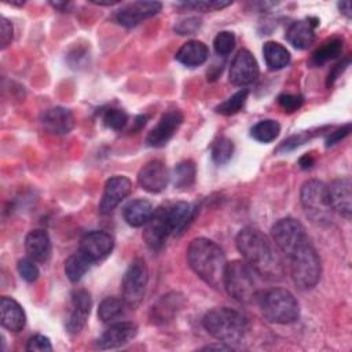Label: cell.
Returning a JSON list of instances; mask_svg holds the SVG:
<instances>
[{"label":"cell","instance_id":"6da1fadb","mask_svg":"<svg viewBox=\"0 0 352 352\" xmlns=\"http://www.w3.org/2000/svg\"><path fill=\"white\" fill-rule=\"evenodd\" d=\"M236 249L250 268L267 279H280L283 265L268 238L257 228H242L235 239Z\"/></svg>","mask_w":352,"mask_h":352},{"label":"cell","instance_id":"7a4b0ae2","mask_svg":"<svg viewBox=\"0 0 352 352\" xmlns=\"http://www.w3.org/2000/svg\"><path fill=\"white\" fill-rule=\"evenodd\" d=\"M190 268L209 286L223 287V276L227 265L226 256L219 245L206 238H195L187 249Z\"/></svg>","mask_w":352,"mask_h":352},{"label":"cell","instance_id":"3957f363","mask_svg":"<svg viewBox=\"0 0 352 352\" xmlns=\"http://www.w3.org/2000/svg\"><path fill=\"white\" fill-rule=\"evenodd\" d=\"M202 324L212 337L224 344L239 342L248 331L246 318L227 307L208 311L202 319Z\"/></svg>","mask_w":352,"mask_h":352},{"label":"cell","instance_id":"277c9868","mask_svg":"<svg viewBox=\"0 0 352 352\" xmlns=\"http://www.w3.org/2000/svg\"><path fill=\"white\" fill-rule=\"evenodd\" d=\"M256 300L263 316L272 323L286 324L298 319V301L286 289L272 287L263 290L257 293Z\"/></svg>","mask_w":352,"mask_h":352},{"label":"cell","instance_id":"5b68a950","mask_svg":"<svg viewBox=\"0 0 352 352\" xmlns=\"http://www.w3.org/2000/svg\"><path fill=\"white\" fill-rule=\"evenodd\" d=\"M293 282L300 289H312L320 279L322 264L319 254L309 242L304 239L289 256Z\"/></svg>","mask_w":352,"mask_h":352},{"label":"cell","instance_id":"8992f818","mask_svg":"<svg viewBox=\"0 0 352 352\" xmlns=\"http://www.w3.org/2000/svg\"><path fill=\"white\" fill-rule=\"evenodd\" d=\"M223 287L236 301L249 302L257 296L253 270L243 260L227 263L223 276Z\"/></svg>","mask_w":352,"mask_h":352},{"label":"cell","instance_id":"52a82bcc","mask_svg":"<svg viewBox=\"0 0 352 352\" xmlns=\"http://www.w3.org/2000/svg\"><path fill=\"white\" fill-rule=\"evenodd\" d=\"M300 199L308 217L318 224L329 223L333 209L329 202L327 186L319 180H308L302 184Z\"/></svg>","mask_w":352,"mask_h":352},{"label":"cell","instance_id":"ba28073f","mask_svg":"<svg viewBox=\"0 0 352 352\" xmlns=\"http://www.w3.org/2000/svg\"><path fill=\"white\" fill-rule=\"evenodd\" d=\"M148 282V270L143 258H135L126 268L122 282L121 293L122 300L128 308H136L143 301Z\"/></svg>","mask_w":352,"mask_h":352},{"label":"cell","instance_id":"9c48e42d","mask_svg":"<svg viewBox=\"0 0 352 352\" xmlns=\"http://www.w3.org/2000/svg\"><path fill=\"white\" fill-rule=\"evenodd\" d=\"M271 235L278 249L286 256H289L304 239L308 238L304 226L293 217L278 220L271 228Z\"/></svg>","mask_w":352,"mask_h":352},{"label":"cell","instance_id":"30bf717a","mask_svg":"<svg viewBox=\"0 0 352 352\" xmlns=\"http://www.w3.org/2000/svg\"><path fill=\"white\" fill-rule=\"evenodd\" d=\"M170 234L172 231L168 220V206L154 209L143 230V239L146 245L153 250H160Z\"/></svg>","mask_w":352,"mask_h":352},{"label":"cell","instance_id":"8fae6325","mask_svg":"<svg viewBox=\"0 0 352 352\" xmlns=\"http://www.w3.org/2000/svg\"><path fill=\"white\" fill-rule=\"evenodd\" d=\"M182 122H183V114L180 110L172 109L165 111L161 116L157 125L148 132L146 139L147 144L151 147L165 146L172 139L175 132L179 129Z\"/></svg>","mask_w":352,"mask_h":352},{"label":"cell","instance_id":"7c38bea8","mask_svg":"<svg viewBox=\"0 0 352 352\" xmlns=\"http://www.w3.org/2000/svg\"><path fill=\"white\" fill-rule=\"evenodd\" d=\"M228 76L234 85L252 84L258 77V63L253 54L248 50H241L231 62Z\"/></svg>","mask_w":352,"mask_h":352},{"label":"cell","instance_id":"4fadbf2b","mask_svg":"<svg viewBox=\"0 0 352 352\" xmlns=\"http://www.w3.org/2000/svg\"><path fill=\"white\" fill-rule=\"evenodd\" d=\"M132 183L125 176H113L110 177L103 190V195L99 204V213L107 214L116 206H118L131 192Z\"/></svg>","mask_w":352,"mask_h":352},{"label":"cell","instance_id":"5bb4252c","mask_svg":"<svg viewBox=\"0 0 352 352\" xmlns=\"http://www.w3.org/2000/svg\"><path fill=\"white\" fill-rule=\"evenodd\" d=\"M113 248V236L106 231L95 230L82 236L78 250H81L92 263H96L106 258L111 253Z\"/></svg>","mask_w":352,"mask_h":352},{"label":"cell","instance_id":"9a60e30c","mask_svg":"<svg viewBox=\"0 0 352 352\" xmlns=\"http://www.w3.org/2000/svg\"><path fill=\"white\" fill-rule=\"evenodd\" d=\"M72 305H73V309H72L69 318L66 319L65 326L69 333L77 334L85 326L87 318L91 312L92 298H91L89 292L85 289H76L72 293Z\"/></svg>","mask_w":352,"mask_h":352},{"label":"cell","instance_id":"2e32d148","mask_svg":"<svg viewBox=\"0 0 352 352\" xmlns=\"http://www.w3.org/2000/svg\"><path fill=\"white\" fill-rule=\"evenodd\" d=\"M161 7V3L158 1H135L118 10L116 14V21L125 28H132L140 23L143 19L158 14Z\"/></svg>","mask_w":352,"mask_h":352},{"label":"cell","instance_id":"e0dca14e","mask_svg":"<svg viewBox=\"0 0 352 352\" xmlns=\"http://www.w3.org/2000/svg\"><path fill=\"white\" fill-rule=\"evenodd\" d=\"M169 173L166 166L161 161H150L147 162L138 173V183L139 186L148 192H160L162 191L168 182Z\"/></svg>","mask_w":352,"mask_h":352},{"label":"cell","instance_id":"ac0fdd59","mask_svg":"<svg viewBox=\"0 0 352 352\" xmlns=\"http://www.w3.org/2000/svg\"><path fill=\"white\" fill-rule=\"evenodd\" d=\"M329 202L333 212L340 213L345 219L351 217L352 201H351V179L341 177L333 180L327 186Z\"/></svg>","mask_w":352,"mask_h":352},{"label":"cell","instance_id":"d6986e66","mask_svg":"<svg viewBox=\"0 0 352 352\" xmlns=\"http://www.w3.org/2000/svg\"><path fill=\"white\" fill-rule=\"evenodd\" d=\"M138 333V327L132 322L113 323L98 340L100 349H113L129 342Z\"/></svg>","mask_w":352,"mask_h":352},{"label":"cell","instance_id":"ffe728a7","mask_svg":"<svg viewBox=\"0 0 352 352\" xmlns=\"http://www.w3.org/2000/svg\"><path fill=\"white\" fill-rule=\"evenodd\" d=\"M319 25L316 18H307L293 22L287 32L286 40L297 50H305L315 41V28Z\"/></svg>","mask_w":352,"mask_h":352},{"label":"cell","instance_id":"44dd1931","mask_svg":"<svg viewBox=\"0 0 352 352\" xmlns=\"http://www.w3.org/2000/svg\"><path fill=\"white\" fill-rule=\"evenodd\" d=\"M41 125L54 135H66L74 126V117L69 109L56 106L41 114Z\"/></svg>","mask_w":352,"mask_h":352},{"label":"cell","instance_id":"7402d4cb","mask_svg":"<svg viewBox=\"0 0 352 352\" xmlns=\"http://www.w3.org/2000/svg\"><path fill=\"white\" fill-rule=\"evenodd\" d=\"M25 249L32 260L45 263L52 252L51 239L44 230H32L25 238Z\"/></svg>","mask_w":352,"mask_h":352},{"label":"cell","instance_id":"603a6c76","mask_svg":"<svg viewBox=\"0 0 352 352\" xmlns=\"http://www.w3.org/2000/svg\"><path fill=\"white\" fill-rule=\"evenodd\" d=\"M0 322L10 331H21L26 323L23 308L14 298L3 296L0 300Z\"/></svg>","mask_w":352,"mask_h":352},{"label":"cell","instance_id":"cb8c5ba5","mask_svg":"<svg viewBox=\"0 0 352 352\" xmlns=\"http://www.w3.org/2000/svg\"><path fill=\"white\" fill-rule=\"evenodd\" d=\"M208 56H209L208 47L198 40H191L184 43L176 52V60L188 67H195L205 63Z\"/></svg>","mask_w":352,"mask_h":352},{"label":"cell","instance_id":"d4e9b609","mask_svg":"<svg viewBox=\"0 0 352 352\" xmlns=\"http://www.w3.org/2000/svg\"><path fill=\"white\" fill-rule=\"evenodd\" d=\"M154 212L153 205L147 199H133L128 202L122 210L124 220L132 227L144 226Z\"/></svg>","mask_w":352,"mask_h":352},{"label":"cell","instance_id":"484cf974","mask_svg":"<svg viewBox=\"0 0 352 352\" xmlns=\"http://www.w3.org/2000/svg\"><path fill=\"white\" fill-rule=\"evenodd\" d=\"M194 214V209L190 204L179 201L168 206V220L172 234H180L188 226Z\"/></svg>","mask_w":352,"mask_h":352},{"label":"cell","instance_id":"4316f807","mask_svg":"<svg viewBox=\"0 0 352 352\" xmlns=\"http://www.w3.org/2000/svg\"><path fill=\"white\" fill-rule=\"evenodd\" d=\"M263 55L264 60L271 70L283 69L290 63V54L289 51L276 41H267L263 45Z\"/></svg>","mask_w":352,"mask_h":352},{"label":"cell","instance_id":"83f0119b","mask_svg":"<svg viewBox=\"0 0 352 352\" xmlns=\"http://www.w3.org/2000/svg\"><path fill=\"white\" fill-rule=\"evenodd\" d=\"M92 261L81 252H76L65 261V274L70 282H78L82 275L89 270Z\"/></svg>","mask_w":352,"mask_h":352},{"label":"cell","instance_id":"f1b7e54d","mask_svg":"<svg viewBox=\"0 0 352 352\" xmlns=\"http://www.w3.org/2000/svg\"><path fill=\"white\" fill-rule=\"evenodd\" d=\"M125 308H128V305L125 304V301L122 298L106 297L99 304L98 316L102 322L110 323V322L120 319L125 314Z\"/></svg>","mask_w":352,"mask_h":352},{"label":"cell","instance_id":"f546056e","mask_svg":"<svg viewBox=\"0 0 352 352\" xmlns=\"http://www.w3.org/2000/svg\"><path fill=\"white\" fill-rule=\"evenodd\" d=\"M172 183L177 188L190 187L195 180V164L191 160L179 162L170 175Z\"/></svg>","mask_w":352,"mask_h":352},{"label":"cell","instance_id":"4dcf8cb0","mask_svg":"<svg viewBox=\"0 0 352 352\" xmlns=\"http://www.w3.org/2000/svg\"><path fill=\"white\" fill-rule=\"evenodd\" d=\"M341 50H342V38H338V37L330 38L312 54L309 62L312 66H322L327 60L338 56Z\"/></svg>","mask_w":352,"mask_h":352},{"label":"cell","instance_id":"1f68e13d","mask_svg":"<svg viewBox=\"0 0 352 352\" xmlns=\"http://www.w3.org/2000/svg\"><path fill=\"white\" fill-rule=\"evenodd\" d=\"M280 132V125L275 120H261L252 126L250 135L253 139L261 143H270L278 138Z\"/></svg>","mask_w":352,"mask_h":352},{"label":"cell","instance_id":"d6a6232c","mask_svg":"<svg viewBox=\"0 0 352 352\" xmlns=\"http://www.w3.org/2000/svg\"><path fill=\"white\" fill-rule=\"evenodd\" d=\"M234 154V143L226 136L217 138L212 144V160L217 165L227 164Z\"/></svg>","mask_w":352,"mask_h":352},{"label":"cell","instance_id":"836d02e7","mask_svg":"<svg viewBox=\"0 0 352 352\" xmlns=\"http://www.w3.org/2000/svg\"><path fill=\"white\" fill-rule=\"evenodd\" d=\"M248 95H249V91L248 89H241L238 92H235L232 96H230L226 102H223L221 104H219L216 107V111L220 113V114H224V116H231V114H235L238 111L242 110V107L245 106L246 103V99H248Z\"/></svg>","mask_w":352,"mask_h":352},{"label":"cell","instance_id":"e575fe53","mask_svg":"<svg viewBox=\"0 0 352 352\" xmlns=\"http://www.w3.org/2000/svg\"><path fill=\"white\" fill-rule=\"evenodd\" d=\"M103 122L110 129L121 131L128 124V114L121 109H109L103 114Z\"/></svg>","mask_w":352,"mask_h":352},{"label":"cell","instance_id":"d590c367","mask_svg":"<svg viewBox=\"0 0 352 352\" xmlns=\"http://www.w3.org/2000/svg\"><path fill=\"white\" fill-rule=\"evenodd\" d=\"M213 47L219 55H223V56L228 55L235 47L234 33L228 32V30H223V32L217 33V36L214 37V41H213Z\"/></svg>","mask_w":352,"mask_h":352},{"label":"cell","instance_id":"8d00e7d4","mask_svg":"<svg viewBox=\"0 0 352 352\" xmlns=\"http://www.w3.org/2000/svg\"><path fill=\"white\" fill-rule=\"evenodd\" d=\"M18 272L22 279L26 282H34L38 278V268L34 264V260L29 258H21L18 261Z\"/></svg>","mask_w":352,"mask_h":352},{"label":"cell","instance_id":"74e56055","mask_svg":"<svg viewBox=\"0 0 352 352\" xmlns=\"http://www.w3.org/2000/svg\"><path fill=\"white\" fill-rule=\"evenodd\" d=\"M278 103L279 106L287 111V113H293L296 110H298L302 103H304V98L301 95H292V94H282L278 96Z\"/></svg>","mask_w":352,"mask_h":352},{"label":"cell","instance_id":"f35d334b","mask_svg":"<svg viewBox=\"0 0 352 352\" xmlns=\"http://www.w3.org/2000/svg\"><path fill=\"white\" fill-rule=\"evenodd\" d=\"M230 4H231L230 1H219V0L217 1H187V3H182V6L186 7V8H192V10L202 11V12L221 10V8H224Z\"/></svg>","mask_w":352,"mask_h":352},{"label":"cell","instance_id":"ab89813d","mask_svg":"<svg viewBox=\"0 0 352 352\" xmlns=\"http://www.w3.org/2000/svg\"><path fill=\"white\" fill-rule=\"evenodd\" d=\"M26 351L33 352V351H38V352H45V351H52V345L48 337L43 336V334H36L33 337L29 338L28 344H26Z\"/></svg>","mask_w":352,"mask_h":352},{"label":"cell","instance_id":"60d3db41","mask_svg":"<svg viewBox=\"0 0 352 352\" xmlns=\"http://www.w3.org/2000/svg\"><path fill=\"white\" fill-rule=\"evenodd\" d=\"M201 26V19L197 16H188L183 21H179L175 25V32L179 34H192Z\"/></svg>","mask_w":352,"mask_h":352},{"label":"cell","instance_id":"b9f144b4","mask_svg":"<svg viewBox=\"0 0 352 352\" xmlns=\"http://www.w3.org/2000/svg\"><path fill=\"white\" fill-rule=\"evenodd\" d=\"M0 37H1V48H6L11 41H12V36H14V28L12 23L7 19V18H1L0 22Z\"/></svg>","mask_w":352,"mask_h":352},{"label":"cell","instance_id":"7bdbcfd3","mask_svg":"<svg viewBox=\"0 0 352 352\" xmlns=\"http://www.w3.org/2000/svg\"><path fill=\"white\" fill-rule=\"evenodd\" d=\"M349 63H351V58H349V56H346V58H344L341 62H338V63L333 67V70L329 73L326 85H327V87H331V85L334 84V81H336V80L344 73V70L349 66Z\"/></svg>","mask_w":352,"mask_h":352},{"label":"cell","instance_id":"ee69618b","mask_svg":"<svg viewBox=\"0 0 352 352\" xmlns=\"http://www.w3.org/2000/svg\"><path fill=\"white\" fill-rule=\"evenodd\" d=\"M349 131H351V124H345V125H342L341 128L336 129L334 132H331V133L327 136V139H326V146L329 147V146H333V144L338 143L340 140H342L345 136L349 135Z\"/></svg>","mask_w":352,"mask_h":352},{"label":"cell","instance_id":"f6af8a7d","mask_svg":"<svg viewBox=\"0 0 352 352\" xmlns=\"http://www.w3.org/2000/svg\"><path fill=\"white\" fill-rule=\"evenodd\" d=\"M315 164V158L311 154H305L298 160V165L302 169H309Z\"/></svg>","mask_w":352,"mask_h":352},{"label":"cell","instance_id":"bcb514c9","mask_svg":"<svg viewBox=\"0 0 352 352\" xmlns=\"http://www.w3.org/2000/svg\"><path fill=\"white\" fill-rule=\"evenodd\" d=\"M338 8L341 10V12H342L346 18H351L352 12H351V3H349V1H341V3H338Z\"/></svg>","mask_w":352,"mask_h":352},{"label":"cell","instance_id":"7dc6e473","mask_svg":"<svg viewBox=\"0 0 352 352\" xmlns=\"http://www.w3.org/2000/svg\"><path fill=\"white\" fill-rule=\"evenodd\" d=\"M51 6L59 11H69L72 8V3H59V1H55V3H51Z\"/></svg>","mask_w":352,"mask_h":352},{"label":"cell","instance_id":"c3c4849f","mask_svg":"<svg viewBox=\"0 0 352 352\" xmlns=\"http://www.w3.org/2000/svg\"><path fill=\"white\" fill-rule=\"evenodd\" d=\"M204 349H231L230 346H226V345H223V344H220V345H208V346H205Z\"/></svg>","mask_w":352,"mask_h":352}]
</instances>
